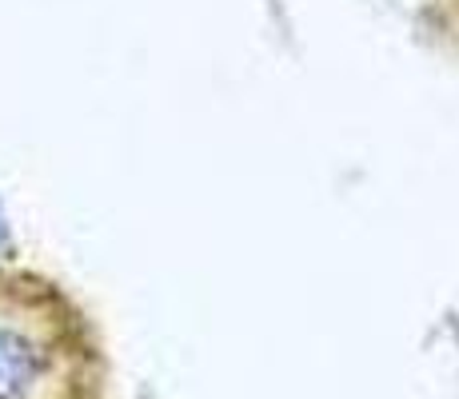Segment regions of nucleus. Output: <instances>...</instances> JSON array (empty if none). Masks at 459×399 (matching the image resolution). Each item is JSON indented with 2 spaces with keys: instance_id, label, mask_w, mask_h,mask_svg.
Returning <instances> with one entry per match:
<instances>
[{
  "instance_id": "obj_1",
  "label": "nucleus",
  "mask_w": 459,
  "mask_h": 399,
  "mask_svg": "<svg viewBox=\"0 0 459 399\" xmlns=\"http://www.w3.org/2000/svg\"><path fill=\"white\" fill-rule=\"evenodd\" d=\"M56 332L32 304H0V399H48L56 392Z\"/></svg>"
}]
</instances>
